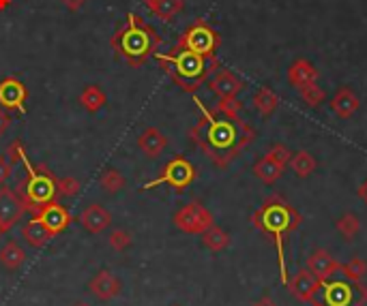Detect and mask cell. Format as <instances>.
<instances>
[{"label": "cell", "instance_id": "1", "mask_svg": "<svg viewBox=\"0 0 367 306\" xmlns=\"http://www.w3.org/2000/svg\"><path fill=\"white\" fill-rule=\"evenodd\" d=\"M193 101L202 112V118L189 129V137L217 167L224 169L240 155L245 146L254 142L256 131L240 118H228L217 114L215 110L204 108L198 96Z\"/></svg>", "mask_w": 367, "mask_h": 306}, {"label": "cell", "instance_id": "2", "mask_svg": "<svg viewBox=\"0 0 367 306\" xmlns=\"http://www.w3.org/2000/svg\"><path fill=\"white\" fill-rule=\"evenodd\" d=\"M110 45L120 58H125L129 67L140 69L146 65V60L159 52L161 37L151 24H146L138 13L129 11L125 26H120L112 35Z\"/></svg>", "mask_w": 367, "mask_h": 306}, {"label": "cell", "instance_id": "3", "mask_svg": "<svg viewBox=\"0 0 367 306\" xmlns=\"http://www.w3.org/2000/svg\"><path fill=\"white\" fill-rule=\"evenodd\" d=\"M252 223H254L256 229H260L264 236L273 238V242L277 246V255H279L282 283L286 285L288 283V272H286V262H284V242H286L288 234H292L303 223V216L292 208L284 197L271 195L254 212Z\"/></svg>", "mask_w": 367, "mask_h": 306}, {"label": "cell", "instance_id": "4", "mask_svg": "<svg viewBox=\"0 0 367 306\" xmlns=\"http://www.w3.org/2000/svg\"><path fill=\"white\" fill-rule=\"evenodd\" d=\"M155 60L165 71V75L172 80L183 92L195 94L215 69H219L217 58H204L200 54H193L189 49L174 47L170 54H155Z\"/></svg>", "mask_w": 367, "mask_h": 306}, {"label": "cell", "instance_id": "5", "mask_svg": "<svg viewBox=\"0 0 367 306\" xmlns=\"http://www.w3.org/2000/svg\"><path fill=\"white\" fill-rule=\"evenodd\" d=\"M24 169H26V180L22 182V199L26 201L28 210H37L50 201H56L58 195V178L47 169L45 165L33 167L28 157L22 161Z\"/></svg>", "mask_w": 367, "mask_h": 306}, {"label": "cell", "instance_id": "6", "mask_svg": "<svg viewBox=\"0 0 367 306\" xmlns=\"http://www.w3.org/2000/svg\"><path fill=\"white\" fill-rule=\"evenodd\" d=\"M222 45V37L204 19H195L193 24L185 28L181 39L177 41L174 47L189 49L193 54H200L204 58H217V49Z\"/></svg>", "mask_w": 367, "mask_h": 306}, {"label": "cell", "instance_id": "7", "mask_svg": "<svg viewBox=\"0 0 367 306\" xmlns=\"http://www.w3.org/2000/svg\"><path fill=\"white\" fill-rule=\"evenodd\" d=\"M195 176H198V171H195L193 163L185 157H174L172 161H170L161 173L155 178V180L151 182H146L144 185V191H149V189H155V187H161V185H168V187H172L177 193H183L193 180H195Z\"/></svg>", "mask_w": 367, "mask_h": 306}, {"label": "cell", "instance_id": "8", "mask_svg": "<svg viewBox=\"0 0 367 306\" xmlns=\"http://www.w3.org/2000/svg\"><path fill=\"white\" fill-rule=\"evenodd\" d=\"M174 225L185 234L191 236H202L211 225H215V219L206 206H202L200 201H189L187 206H183L174 214Z\"/></svg>", "mask_w": 367, "mask_h": 306}, {"label": "cell", "instance_id": "9", "mask_svg": "<svg viewBox=\"0 0 367 306\" xmlns=\"http://www.w3.org/2000/svg\"><path fill=\"white\" fill-rule=\"evenodd\" d=\"M26 99H28V88L24 86L17 78H5L0 80V108L26 114Z\"/></svg>", "mask_w": 367, "mask_h": 306}, {"label": "cell", "instance_id": "10", "mask_svg": "<svg viewBox=\"0 0 367 306\" xmlns=\"http://www.w3.org/2000/svg\"><path fill=\"white\" fill-rule=\"evenodd\" d=\"M288 289L290 294L295 296L297 300L301 302H313L318 291L323 289V280L316 278L307 268H299L295 274H292V278H288Z\"/></svg>", "mask_w": 367, "mask_h": 306}, {"label": "cell", "instance_id": "11", "mask_svg": "<svg viewBox=\"0 0 367 306\" xmlns=\"http://www.w3.org/2000/svg\"><path fill=\"white\" fill-rule=\"evenodd\" d=\"M26 210H28V206H26V201L22 199L19 193H15L9 187H0V221H3L9 229L22 221Z\"/></svg>", "mask_w": 367, "mask_h": 306}, {"label": "cell", "instance_id": "12", "mask_svg": "<svg viewBox=\"0 0 367 306\" xmlns=\"http://www.w3.org/2000/svg\"><path fill=\"white\" fill-rule=\"evenodd\" d=\"M120 280L110 272V270H99L90 280H88V291L99 300V302H110L116 296H120Z\"/></svg>", "mask_w": 367, "mask_h": 306}, {"label": "cell", "instance_id": "13", "mask_svg": "<svg viewBox=\"0 0 367 306\" xmlns=\"http://www.w3.org/2000/svg\"><path fill=\"white\" fill-rule=\"evenodd\" d=\"M35 216H39V219L45 223V227L50 229L54 236L63 234L65 229L69 227V223H71L69 210H67L65 206H60L58 201H50V203H45V206L37 208V210H35Z\"/></svg>", "mask_w": 367, "mask_h": 306}, {"label": "cell", "instance_id": "14", "mask_svg": "<svg viewBox=\"0 0 367 306\" xmlns=\"http://www.w3.org/2000/svg\"><path fill=\"white\" fill-rule=\"evenodd\" d=\"M209 88L219 99H234L245 88V84H243V80L238 78V75H234L230 69H222V67H219L217 73L209 80Z\"/></svg>", "mask_w": 367, "mask_h": 306}, {"label": "cell", "instance_id": "15", "mask_svg": "<svg viewBox=\"0 0 367 306\" xmlns=\"http://www.w3.org/2000/svg\"><path fill=\"white\" fill-rule=\"evenodd\" d=\"M307 270L316 278H320L323 283H327V280H331L339 272V262L333 257L329 250L318 248V250H313L309 257H307Z\"/></svg>", "mask_w": 367, "mask_h": 306}, {"label": "cell", "instance_id": "16", "mask_svg": "<svg viewBox=\"0 0 367 306\" xmlns=\"http://www.w3.org/2000/svg\"><path fill=\"white\" fill-rule=\"evenodd\" d=\"M80 223L88 234H101L112 225V214L101 203H90L80 214Z\"/></svg>", "mask_w": 367, "mask_h": 306}, {"label": "cell", "instance_id": "17", "mask_svg": "<svg viewBox=\"0 0 367 306\" xmlns=\"http://www.w3.org/2000/svg\"><path fill=\"white\" fill-rule=\"evenodd\" d=\"M359 108H361V101H359L357 92H352V88H348V86H341L331 99V110L344 120L352 118V114H357Z\"/></svg>", "mask_w": 367, "mask_h": 306}, {"label": "cell", "instance_id": "18", "mask_svg": "<svg viewBox=\"0 0 367 306\" xmlns=\"http://www.w3.org/2000/svg\"><path fill=\"white\" fill-rule=\"evenodd\" d=\"M313 82H318V69L313 67V62L299 58L288 67V84L292 88H303Z\"/></svg>", "mask_w": 367, "mask_h": 306}, {"label": "cell", "instance_id": "19", "mask_svg": "<svg viewBox=\"0 0 367 306\" xmlns=\"http://www.w3.org/2000/svg\"><path fill=\"white\" fill-rule=\"evenodd\" d=\"M168 146V137L157 129V126H149L144 129L138 137V148L144 152L149 159H157Z\"/></svg>", "mask_w": 367, "mask_h": 306}, {"label": "cell", "instance_id": "20", "mask_svg": "<svg viewBox=\"0 0 367 306\" xmlns=\"http://www.w3.org/2000/svg\"><path fill=\"white\" fill-rule=\"evenodd\" d=\"M22 238L26 240L33 248H43L47 242L54 238V234L45 227V223L39 216H33L22 229Z\"/></svg>", "mask_w": 367, "mask_h": 306}, {"label": "cell", "instance_id": "21", "mask_svg": "<svg viewBox=\"0 0 367 306\" xmlns=\"http://www.w3.org/2000/svg\"><path fill=\"white\" fill-rule=\"evenodd\" d=\"M142 3L149 7V11L155 17H159L163 22H172L185 9L183 0H142Z\"/></svg>", "mask_w": 367, "mask_h": 306}, {"label": "cell", "instance_id": "22", "mask_svg": "<svg viewBox=\"0 0 367 306\" xmlns=\"http://www.w3.org/2000/svg\"><path fill=\"white\" fill-rule=\"evenodd\" d=\"M252 103L254 108L258 110V114L262 118H268V116H273L275 110L279 108V96L275 90H271L268 86H262L254 92V99H252Z\"/></svg>", "mask_w": 367, "mask_h": 306}, {"label": "cell", "instance_id": "23", "mask_svg": "<svg viewBox=\"0 0 367 306\" xmlns=\"http://www.w3.org/2000/svg\"><path fill=\"white\" fill-rule=\"evenodd\" d=\"M284 173V167L277 165L275 161H271L268 157H262L256 161L254 165V176L258 178V180H262L264 185H275L279 178Z\"/></svg>", "mask_w": 367, "mask_h": 306}, {"label": "cell", "instance_id": "24", "mask_svg": "<svg viewBox=\"0 0 367 306\" xmlns=\"http://www.w3.org/2000/svg\"><path fill=\"white\" fill-rule=\"evenodd\" d=\"M80 103L88 114H97L108 103V96L99 86H86L80 94Z\"/></svg>", "mask_w": 367, "mask_h": 306}, {"label": "cell", "instance_id": "25", "mask_svg": "<svg viewBox=\"0 0 367 306\" xmlns=\"http://www.w3.org/2000/svg\"><path fill=\"white\" fill-rule=\"evenodd\" d=\"M202 244L213 253H222L230 246V236H228V232H224L222 227L211 225L202 234Z\"/></svg>", "mask_w": 367, "mask_h": 306}, {"label": "cell", "instance_id": "26", "mask_svg": "<svg viewBox=\"0 0 367 306\" xmlns=\"http://www.w3.org/2000/svg\"><path fill=\"white\" fill-rule=\"evenodd\" d=\"M24 262H26V250H24L17 242H7L0 248V264L7 270H17Z\"/></svg>", "mask_w": 367, "mask_h": 306}, {"label": "cell", "instance_id": "27", "mask_svg": "<svg viewBox=\"0 0 367 306\" xmlns=\"http://www.w3.org/2000/svg\"><path fill=\"white\" fill-rule=\"evenodd\" d=\"M290 169L295 171L299 178H309L313 171H316V159L309 155L307 150H299V152H295V155L290 157Z\"/></svg>", "mask_w": 367, "mask_h": 306}, {"label": "cell", "instance_id": "28", "mask_svg": "<svg viewBox=\"0 0 367 306\" xmlns=\"http://www.w3.org/2000/svg\"><path fill=\"white\" fill-rule=\"evenodd\" d=\"M335 229L339 232V236L344 238V240H354L361 232V219L354 214V212H346V214H341L337 221H335Z\"/></svg>", "mask_w": 367, "mask_h": 306}, {"label": "cell", "instance_id": "29", "mask_svg": "<svg viewBox=\"0 0 367 306\" xmlns=\"http://www.w3.org/2000/svg\"><path fill=\"white\" fill-rule=\"evenodd\" d=\"M339 272L344 274V278L350 280V283H361L367 276V262L361 257H350L346 264H339Z\"/></svg>", "mask_w": 367, "mask_h": 306}, {"label": "cell", "instance_id": "30", "mask_svg": "<svg viewBox=\"0 0 367 306\" xmlns=\"http://www.w3.org/2000/svg\"><path fill=\"white\" fill-rule=\"evenodd\" d=\"M99 185H101V189H104L106 193L114 195V193H118V191H122V189L127 187V180H125V176H122L118 169L110 167V169H106V171L101 173Z\"/></svg>", "mask_w": 367, "mask_h": 306}, {"label": "cell", "instance_id": "31", "mask_svg": "<svg viewBox=\"0 0 367 306\" xmlns=\"http://www.w3.org/2000/svg\"><path fill=\"white\" fill-rule=\"evenodd\" d=\"M301 92V99H303V103L309 105V108H318V105H323L325 101H327V92L323 86H318V82L313 84H307L303 88H299Z\"/></svg>", "mask_w": 367, "mask_h": 306}, {"label": "cell", "instance_id": "32", "mask_svg": "<svg viewBox=\"0 0 367 306\" xmlns=\"http://www.w3.org/2000/svg\"><path fill=\"white\" fill-rule=\"evenodd\" d=\"M217 114L222 116H228V118H240V112H243V103L234 96V99H219V103L215 108Z\"/></svg>", "mask_w": 367, "mask_h": 306}, {"label": "cell", "instance_id": "33", "mask_svg": "<svg viewBox=\"0 0 367 306\" xmlns=\"http://www.w3.org/2000/svg\"><path fill=\"white\" fill-rule=\"evenodd\" d=\"M108 242L116 253H122V250H127L131 246L133 240H131V234L125 232V229H114V232L110 234V238H108Z\"/></svg>", "mask_w": 367, "mask_h": 306}, {"label": "cell", "instance_id": "34", "mask_svg": "<svg viewBox=\"0 0 367 306\" xmlns=\"http://www.w3.org/2000/svg\"><path fill=\"white\" fill-rule=\"evenodd\" d=\"M80 191H82V185L73 176L58 178V195H63V197H76Z\"/></svg>", "mask_w": 367, "mask_h": 306}, {"label": "cell", "instance_id": "35", "mask_svg": "<svg viewBox=\"0 0 367 306\" xmlns=\"http://www.w3.org/2000/svg\"><path fill=\"white\" fill-rule=\"evenodd\" d=\"M266 157L271 159V161H275L277 165H282V167L286 169V165L290 163L292 152H290L284 144H275V146H271V150L266 152Z\"/></svg>", "mask_w": 367, "mask_h": 306}, {"label": "cell", "instance_id": "36", "mask_svg": "<svg viewBox=\"0 0 367 306\" xmlns=\"http://www.w3.org/2000/svg\"><path fill=\"white\" fill-rule=\"evenodd\" d=\"M5 155H7V159H9L13 165L22 163L24 157H28V155H26V150H24V144H22L19 139H13V142L9 144V148H7Z\"/></svg>", "mask_w": 367, "mask_h": 306}, {"label": "cell", "instance_id": "37", "mask_svg": "<svg viewBox=\"0 0 367 306\" xmlns=\"http://www.w3.org/2000/svg\"><path fill=\"white\" fill-rule=\"evenodd\" d=\"M13 173V163L7 159V155H0V185H5Z\"/></svg>", "mask_w": 367, "mask_h": 306}, {"label": "cell", "instance_id": "38", "mask_svg": "<svg viewBox=\"0 0 367 306\" xmlns=\"http://www.w3.org/2000/svg\"><path fill=\"white\" fill-rule=\"evenodd\" d=\"M11 126V116L7 114V110L0 108V137L7 133V129Z\"/></svg>", "mask_w": 367, "mask_h": 306}, {"label": "cell", "instance_id": "39", "mask_svg": "<svg viewBox=\"0 0 367 306\" xmlns=\"http://www.w3.org/2000/svg\"><path fill=\"white\" fill-rule=\"evenodd\" d=\"M60 3H63L69 11H78V9L86 3V0H60Z\"/></svg>", "mask_w": 367, "mask_h": 306}, {"label": "cell", "instance_id": "40", "mask_svg": "<svg viewBox=\"0 0 367 306\" xmlns=\"http://www.w3.org/2000/svg\"><path fill=\"white\" fill-rule=\"evenodd\" d=\"M252 306H277V304H275V300H273L271 296H262V298H260L258 302H254Z\"/></svg>", "mask_w": 367, "mask_h": 306}, {"label": "cell", "instance_id": "41", "mask_svg": "<svg viewBox=\"0 0 367 306\" xmlns=\"http://www.w3.org/2000/svg\"><path fill=\"white\" fill-rule=\"evenodd\" d=\"M357 195H359V197H361V199H363V201L367 203V180H365V182H363V185L359 187V191H357Z\"/></svg>", "mask_w": 367, "mask_h": 306}, {"label": "cell", "instance_id": "42", "mask_svg": "<svg viewBox=\"0 0 367 306\" xmlns=\"http://www.w3.org/2000/svg\"><path fill=\"white\" fill-rule=\"evenodd\" d=\"M11 3H13V0H0V11H5Z\"/></svg>", "mask_w": 367, "mask_h": 306}, {"label": "cell", "instance_id": "43", "mask_svg": "<svg viewBox=\"0 0 367 306\" xmlns=\"http://www.w3.org/2000/svg\"><path fill=\"white\" fill-rule=\"evenodd\" d=\"M7 232H9V227H7V225H5L3 221H0V236H5Z\"/></svg>", "mask_w": 367, "mask_h": 306}, {"label": "cell", "instance_id": "44", "mask_svg": "<svg viewBox=\"0 0 367 306\" xmlns=\"http://www.w3.org/2000/svg\"><path fill=\"white\" fill-rule=\"evenodd\" d=\"M73 306H92V304H88V302H76Z\"/></svg>", "mask_w": 367, "mask_h": 306}, {"label": "cell", "instance_id": "45", "mask_svg": "<svg viewBox=\"0 0 367 306\" xmlns=\"http://www.w3.org/2000/svg\"><path fill=\"white\" fill-rule=\"evenodd\" d=\"M311 304H313V306H327V304H325V302H316V300H313V302H311Z\"/></svg>", "mask_w": 367, "mask_h": 306}, {"label": "cell", "instance_id": "46", "mask_svg": "<svg viewBox=\"0 0 367 306\" xmlns=\"http://www.w3.org/2000/svg\"><path fill=\"white\" fill-rule=\"evenodd\" d=\"M172 306H179V304H172Z\"/></svg>", "mask_w": 367, "mask_h": 306}]
</instances>
